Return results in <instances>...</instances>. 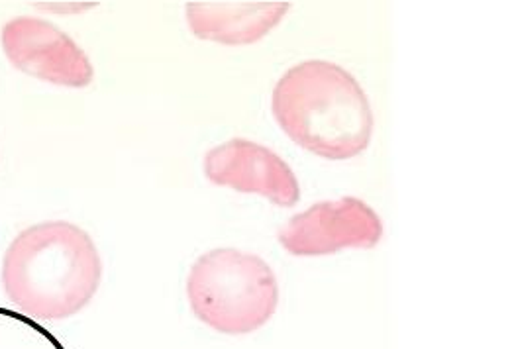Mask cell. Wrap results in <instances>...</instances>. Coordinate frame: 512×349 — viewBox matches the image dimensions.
<instances>
[{
  "label": "cell",
  "mask_w": 512,
  "mask_h": 349,
  "mask_svg": "<svg viewBox=\"0 0 512 349\" xmlns=\"http://www.w3.org/2000/svg\"><path fill=\"white\" fill-rule=\"evenodd\" d=\"M203 167L214 185L259 195L283 208H293L301 200V185L289 163L252 140L234 138L206 151Z\"/></svg>",
  "instance_id": "8992f818"
},
{
  "label": "cell",
  "mask_w": 512,
  "mask_h": 349,
  "mask_svg": "<svg viewBox=\"0 0 512 349\" xmlns=\"http://www.w3.org/2000/svg\"><path fill=\"white\" fill-rule=\"evenodd\" d=\"M289 8V2H189L185 12L199 40L250 46L279 26Z\"/></svg>",
  "instance_id": "52a82bcc"
},
{
  "label": "cell",
  "mask_w": 512,
  "mask_h": 349,
  "mask_svg": "<svg viewBox=\"0 0 512 349\" xmlns=\"http://www.w3.org/2000/svg\"><path fill=\"white\" fill-rule=\"evenodd\" d=\"M271 112L297 146L330 161L361 155L375 124L356 77L324 59L291 67L273 89Z\"/></svg>",
  "instance_id": "7a4b0ae2"
},
{
  "label": "cell",
  "mask_w": 512,
  "mask_h": 349,
  "mask_svg": "<svg viewBox=\"0 0 512 349\" xmlns=\"http://www.w3.org/2000/svg\"><path fill=\"white\" fill-rule=\"evenodd\" d=\"M103 261L91 236L63 220L40 222L20 232L2 259L8 300L38 320L79 314L99 291Z\"/></svg>",
  "instance_id": "6da1fadb"
},
{
  "label": "cell",
  "mask_w": 512,
  "mask_h": 349,
  "mask_svg": "<svg viewBox=\"0 0 512 349\" xmlns=\"http://www.w3.org/2000/svg\"><path fill=\"white\" fill-rule=\"evenodd\" d=\"M279 244L297 257L332 255L346 248L371 250L383 238V222L361 199L316 202L279 230Z\"/></svg>",
  "instance_id": "277c9868"
},
{
  "label": "cell",
  "mask_w": 512,
  "mask_h": 349,
  "mask_svg": "<svg viewBox=\"0 0 512 349\" xmlns=\"http://www.w3.org/2000/svg\"><path fill=\"white\" fill-rule=\"evenodd\" d=\"M0 44L18 71L44 83L83 89L95 79L89 55L48 20L32 16L12 18L2 26Z\"/></svg>",
  "instance_id": "5b68a950"
},
{
  "label": "cell",
  "mask_w": 512,
  "mask_h": 349,
  "mask_svg": "<svg viewBox=\"0 0 512 349\" xmlns=\"http://www.w3.org/2000/svg\"><path fill=\"white\" fill-rule=\"evenodd\" d=\"M193 314L226 336L252 334L265 326L279 304L273 269L254 253L218 248L203 253L187 277Z\"/></svg>",
  "instance_id": "3957f363"
}]
</instances>
